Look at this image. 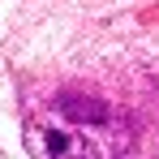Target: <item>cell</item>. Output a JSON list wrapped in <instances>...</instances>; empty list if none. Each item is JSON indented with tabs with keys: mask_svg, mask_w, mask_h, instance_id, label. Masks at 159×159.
Wrapping results in <instances>:
<instances>
[{
	"mask_svg": "<svg viewBox=\"0 0 159 159\" xmlns=\"http://www.w3.org/2000/svg\"><path fill=\"white\" fill-rule=\"evenodd\" d=\"M56 107L69 116V120H82V125H103V120H112V107L103 103V99H82V95H60L56 99Z\"/></svg>",
	"mask_w": 159,
	"mask_h": 159,
	"instance_id": "6da1fadb",
	"label": "cell"
}]
</instances>
